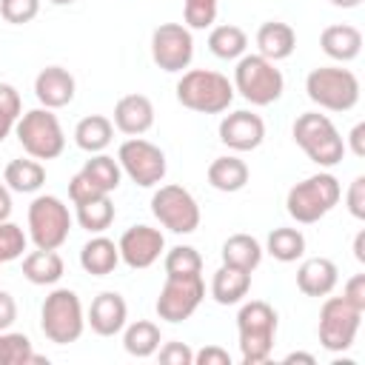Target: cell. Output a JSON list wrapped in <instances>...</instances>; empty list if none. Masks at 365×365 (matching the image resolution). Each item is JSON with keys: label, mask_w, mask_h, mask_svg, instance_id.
Returning a JSON list of instances; mask_svg holds the SVG:
<instances>
[{"label": "cell", "mask_w": 365, "mask_h": 365, "mask_svg": "<svg viewBox=\"0 0 365 365\" xmlns=\"http://www.w3.org/2000/svg\"><path fill=\"white\" fill-rule=\"evenodd\" d=\"M17 319V302L9 291H0V331H9Z\"/></svg>", "instance_id": "obj_45"}, {"label": "cell", "mask_w": 365, "mask_h": 365, "mask_svg": "<svg viewBox=\"0 0 365 365\" xmlns=\"http://www.w3.org/2000/svg\"><path fill=\"white\" fill-rule=\"evenodd\" d=\"M265 140V123L254 111H231L220 123V143L231 151H254Z\"/></svg>", "instance_id": "obj_16"}, {"label": "cell", "mask_w": 365, "mask_h": 365, "mask_svg": "<svg viewBox=\"0 0 365 365\" xmlns=\"http://www.w3.org/2000/svg\"><path fill=\"white\" fill-rule=\"evenodd\" d=\"M151 60L174 74L191 66L194 60V37L185 23H160L151 34Z\"/></svg>", "instance_id": "obj_14"}, {"label": "cell", "mask_w": 365, "mask_h": 365, "mask_svg": "<svg viewBox=\"0 0 365 365\" xmlns=\"http://www.w3.org/2000/svg\"><path fill=\"white\" fill-rule=\"evenodd\" d=\"M339 282V268L328 257H311L302 259L297 268V288L305 297H328Z\"/></svg>", "instance_id": "obj_20"}, {"label": "cell", "mask_w": 365, "mask_h": 365, "mask_svg": "<svg viewBox=\"0 0 365 365\" xmlns=\"http://www.w3.org/2000/svg\"><path fill=\"white\" fill-rule=\"evenodd\" d=\"M342 197V185L334 174L328 171H319V174H311L305 177L302 182H297L288 197H285V208L291 214V220L302 222V225H311V222H319Z\"/></svg>", "instance_id": "obj_4"}, {"label": "cell", "mask_w": 365, "mask_h": 365, "mask_svg": "<svg viewBox=\"0 0 365 365\" xmlns=\"http://www.w3.org/2000/svg\"><path fill=\"white\" fill-rule=\"evenodd\" d=\"M77 222L88 234H103L114 222V202H111V197L103 194V197L88 200V202H80L77 205Z\"/></svg>", "instance_id": "obj_34"}, {"label": "cell", "mask_w": 365, "mask_h": 365, "mask_svg": "<svg viewBox=\"0 0 365 365\" xmlns=\"http://www.w3.org/2000/svg\"><path fill=\"white\" fill-rule=\"evenodd\" d=\"M40 14V0H0V17L11 26L31 23Z\"/></svg>", "instance_id": "obj_39"}, {"label": "cell", "mask_w": 365, "mask_h": 365, "mask_svg": "<svg viewBox=\"0 0 365 365\" xmlns=\"http://www.w3.org/2000/svg\"><path fill=\"white\" fill-rule=\"evenodd\" d=\"M348 143H351V151L356 157H365V123H356L348 134Z\"/></svg>", "instance_id": "obj_46"}, {"label": "cell", "mask_w": 365, "mask_h": 365, "mask_svg": "<svg viewBox=\"0 0 365 365\" xmlns=\"http://www.w3.org/2000/svg\"><path fill=\"white\" fill-rule=\"evenodd\" d=\"M111 137H114V123H111L108 117H103V114H88V117H83V120L77 123V128H74V143H77V148H83L86 154H100V151H106L108 143H111Z\"/></svg>", "instance_id": "obj_27"}, {"label": "cell", "mask_w": 365, "mask_h": 365, "mask_svg": "<svg viewBox=\"0 0 365 365\" xmlns=\"http://www.w3.org/2000/svg\"><path fill=\"white\" fill-rule=\"evenodd\" d=\"M63 271H66V262L57 251L37 248V251L23 257V277L31 285H54V282H60Z\"/></svg>", "instance_id": "obj_26"}, {"label": "cell", "mask_w": 365, "mask_h": 365, "mask_svg": "<svg viewBox=\"0 0 365 365\" xmlns=\"http://www.w3.org/2000/svg\"><path fill=\"white\" fill-rule=\"evenodd\" d=\"M20 114H23L20 91L11 83H0V143L14 131Z\"/></svg>", "instance_id": "obj_36"}, {"label": "cell", "mask_w": 365, "mask_h": 365, "mask_svg": "<svg viewBox=\"0 0 365 365\" xmlns=\"http://www.w3.org/2000/svg\"><path fill=\"white\" fill-rule=\"evenodd\" d=\"M240 356L245 365H259L271 356L277 339V311L265 299H251L237 314Z\"/></svg>", "instance_id": "obj_2"}, {"label": "cell", "mask_w": 365, "mask_h": 365, "mask_svg": "<svg viewBox=\"0 0 365 365\" xmlns=\"http://www.w3.org/2000/svg\"><path fill=\"white\" fill-rule=\"evenodd\" d=\"M265 251L279 262H297L305 254V237L299 228H274L265 240Z\"/></svg>", "instance_id": "obj_33"}, {"label": "cell", "mask_w": 365, "mask_h": 365, "mask_svg": "<svg viewBox=\"0 0 365 365\" xmlns=\"http://www.w3.org/2000/svg\"><path fill=\"white\" fill-rule=\"evenodd\" d=\"M305 94L325 111H351L359 103V80L351 68L319 66L305 77Z\"/></svg>", "instance_id": "obj_7"}, {"label": "cell", "mask_w": 365, "mask_h": 365, "mask_svg": "<svg viewBox=\"0 0 365 365\" xmlns=\"http://www.w3.org/2000/svg\"><path fill=\"white\" fill-rule=\"evenodd\" d=\"M26 362H48L31 351V339L26 334L0 331V365H26Z\"/></svg>", "instance_id": "obj_35"}, {"label": "cell", "mask_w": 365, "mask_h": 365, "mask_svg": "<svg viewBox=\"0 0 365 365\" xmlns=\"http://www.w3.org/2000/svg\"><path fill=\"white\" fill-rule=\"evenodd\" d=\"M194 365H231V356L220 345H205L194 354Z\"/></svg>", "instance_id": "obj_44"}, {"label": "cell", "mask_w": 365, "mask_h": 365, "mask_svg": "<svg viewBox=\"0 0 365 365\" xmlns=\"http://www.w3.org/2000/svg\"><path fill=\"white\" fill-rule=\"evenodd\" d=\"M282 362H285V365H291V362H308V365H314L317 359H314V354H302V351H294V354H288Z\"/></svg>", "instance_id": "obj_49"}, {"label": "cell", "mask_w": 365, "mask_h": 365, "mask_svg": "<svg viewBox=\"0 0 365 365\" xmlns=\"http://www.w3.org/2000/svg\"><path fill=\"white\" fill-rule=\"evenodd\" d=\"M40 328L48 342L54 345H71L83 336L86 314L83 302L71 288H54L40 308Z\"/></svg>", "instance_id": "obj_5"}, {"label": "cell", "mask_w": 365, "mask_h": 365, "mask_svg": "<svg viewBox=\"0 0 365 365\" xmlns=\"http://www.w3.org/2000/svg\"><path fill=\"white\" fill-rule=\"evenodd\" d=\"M345 202H348L351 217L365 220V177H362V174H359V177H354V182H351V188H348Z\"/></svg>", "instance_id": "obj_42"}, {"label": "cell", "mask_w": 365, "mask_h": 365, "mask_svg": "<svg viewBox=\"0 0 365 365\" xmlns=\"http://www.w3.org/2000/svg\"><path fill=\"white\" fill-rule=\"evenodd\" d=\"M342 297H345V299H348L354 308L365 311V274H354V277L345 282Z\"/></svg>", "instance_id": "obj_43"}, {"label": "cell", "mask_w": 365, "mask_h": 365, "mask_svg": "<svg viewBox=\"0 0 365 365\" xmlns=\"http://www.w3.org/2000/svg\"><path fill=\"white\" fill-rule=\"evenodd\" d=\"M111 123L117 131L128 137H140L154 125V103L145 94H125L117 100Z\"/></svg>", "instance_id": "obj_19"}, {"label": "cell", "mask_w": 365, "mask_h": 365, "mask_svg": "<svg viewBox=\"0 0 365 365\" xmlns=\"http://www.w3.org/2000/svg\"><path fill=\"white\" fill-rule=\"evenodd\" d=\"M362 314L359 308H354L345 297H328L319 308V342L325 351H348L356 339V331H359V322H362Z\"/></svg>", "instance_id": "obj_12"}, {"label": "cell", "mask_w": 365, "mask_h": 365, "mask_svg": "<svg viewBox=\"0 0 365 365\" xmlns=\"http://www.w3.org/2000/svg\"><path fill=\"white\" fill-rule=\"evenodd\" d=\"M362 0H331V6H336V9H356Z\"/></svg>", "instance_id": "obj_50"}, {"label": "cell", "mask_w": 365, "mask_h": 365, "mask_svg": "<svg viewBox=\"0 0 365 365\" xmlns=\"http://www.w3.org/2000/svg\"><path fill=\"white\" fill-rule=\"evenodd\" d=\"M80 174L88 180V182H94L100 191H106V194H111V191H117L120 188V180H123V168H120V163L114 160V157H108V154H91L88 160H86V165L80 168Z\"/></svg>", "instance_id": "obj_32"}, {"label": "cell", "mask_w": 365, "mask_h": 365, "mask_svg": "<svg viewBox=\"0 0 365 365\" xmlns=\"http://www.w3.org/2000/svg\"><path fill=\"white\" fill-rule=\"evenodd\" d=\"M251 288V274L242 271V268H234V265H220L214 271V279H211V297L214 302L220 305H237L242 302V297L248 294Z\"/></svg>", "instance_id": "obj_24"}, {"label": "cell", "mask_w": 365, "mask_h": 365, "mask_svg": "<svg viewBox=\"0 0 365 365\" xmlns=\"http://www.w3.org/2000/svg\"><path fill=\"white\" fill-rule=\"evenodd\" d=\"M291 134H294V143L308 154V160H314L322 168H334L345 157V140L339 137L328 114H319V111L299 114L294 120Z\"/></svg>", "instance_id": "obj_3"}, {"label": "cell", "mask_w": 365, "mask_h": 365, "mask_svg": "<svg viewBox=\"0 0 365 365\" xmlns=\"http://www.w3.org/2000/svg\"><path fill=\"white\" fill-rule=\"evenodd\" d=\"M74 91H77V83L71 77L68 68L63 66H46L37 77H34V97L40 100L43 108H63L74 100Z\"/></svg>", "instance_id": "obj_18"}, {"label": "cell", "mask_w": 365, "mask_h": 365, "mask_svg": "<svg viewBox=\"0 0 365 365\" xmlns=\"http://www.w3.org/2000/svg\"><path fill=\"white\" fill-rule=\"evenodd\" d=\"M319 46H322V51H325L331 60H336V63H351V60H356L359 51H362V31H359L356 26L336 23V26L322 29Z\"/></svg>", "instance_id": "obj_21"}, {"label": "cell", "mask_w": 365, "mask_h": 365, "mask_svg": "<svg viewBox=\"0 0 365 365\" xmlns=\"http://www.w3.org/2000/svg\"><path fill=\"white\" fill-rule=\"evenodd\" d=\"M128 319V305L123 299V294L117 291H103L91 299V308L86 314V325H91V331L97 336H114L125 328Z\"/></svg>", "instance_id": "obj_17"}, {"label": "cell", "mask_w": 365, "mask_h": 365, "mask_svg": "<svg viewBox=\"0 0 365 365\" xmlns=\"http://www.w3.org/2000/svg\"><path fill=\"white\" fill-rule=\"evenodd\" d=\"M208 185L217 188V191H222V194L242 191L248 185V165L240 157H234V154L217 157L208 165Z\"/></svg>", "instance_id": "obj_25"}, {"label": "cell", "mask_w": 365, "mask_h": 365, "mask_svg": "<svg viewBox=\"0 0 365 365\" xmlns=\"http://www.w3.org/2000/svg\"><path fill=\"white\" fill-rule=\"evenodd\" d=\"M354 257H356V262H365V231H359L354 237Z\"/></svg>", "instance_id": "obj_48"}, {"label": "cell", "mask_w": 365, "mask_h": 365, "mask_svg": "<svg viewBox=\"0 0 365 365\" xmlns=\"http://www.w3.org/2000/svg\"><path fill=\"white\" fill-rule=\"evenodd\" d=\"M26 245H29L26 231H23L17 222L3 220V222H0V265L20 259L23 251H26Z\"/></svg>", "instance_id": "obj_37"}, {"label": "cell", "mask_w": 365, "mask_h": 365, "mask_svg": "<svg viewBox=\"0 0 365 365\" xmlns=\"http://www.w3.org/2000/svg\"><path fill=\"white\" fill-rule=\"evenodd\" d=\"M157 354L163 365H194V351L185 342H165L163 348H157Z\"/></svg>", "instance_id": "obj_41"}, {"label": "cell", "mask_w": 365, "mask_h": 365, "mask_svg": "<svg viewBox=\"0 0 365 365\" xmlns=\"http://www.w3.org/2000/svg\"><path fill=\"white\" fill-rule=\"evenodd\" d=\"M3 182L11 188V191H17V194H34V191H40L43 188V182H46V168L31 157V160H11L9 165H6V171H3Z\"/></svg>", "instance_id": "obj_29"}, {"label": "cell", "mask_w": 365, "mask_h": 365, "mask_svg": "<svg viewBox=\"0 0 365 365\" xmlns=\"http://www.w3.org/2000/svg\"><path fill=\"white\" fill-rule=\"evenodd\" d=\"M14 134L23 145V151L34 160H54L66 148V134L51 108H31L20 114Z\"/></svg>", "instance_id": "obj_8"}, {"label": "cell", "mask_w": 365, "mask_h": 365, "mask_svg": "<svg viewBox=\"0 0 365 365\" xmlns=\"http://www.w3.org/2000/svg\"><path fill=\"white\" fill-rule=\"evenodd\" d=\"M11 217V188L6 182H0V222Z\"/></svg>", "instance_id": "obj_47"}, {"label": "cell", "mask_w": 365, "mask_h": 365, "mask_svg": "<svg viewBox=\"0 0 365 365\" xmlns=\"http://www.w3.org/2000/svg\"><path fill=\"white\" fill-rule=\"evenodd\" d=\"M160 342H163L160 325L151 322V319H137V322H131V325L125 328V334H123V348H125L131 356H137V359H145V356L157 354Z\"/></svg>", "instance_id": "obj_30"}, {"label": "cell", "mask_w": 365, "mask_h": 365, "mask_svg": "<svg viewBox=\"0 0 365 365\" xmlns=\"http://www.w3.org/2000/svg\"><path fill=\"white\" fill-rule=\"evenodd\" d=\"M71 231V214L68 205L54 194H40L29 205V240L34 248L57 251Z\"/></svg>", "instance_id": "obj_9"}, {"label": "cell", "mask_w": 365, "mask_h": 365, "mask_svg": "<svg viewBox=\"0 0 365 365\" xmlns=\"http://www.w3.org/2000/svg\"><path fill=\"white\" fill-rule=\"evenodd\" d=\"M117 262H120V248H117V242L114 240H108V237H91L83 248H80V265H83V271L86 274H91V277H106V274H111L114 268H117Z\"/></svg>", "instance_id": "obj_23"}, {"label": "cell", "mask_w": 365, "mask_h": 365, "mask_svg": "<svg viewBox=\"0 0 365 365\" xmlns=\"http://www.w3.org/2000/svg\"><path fill=\"white\" fill-rule=\"evenodd\" d=\"M234 91H240L251 106H271L285 91V77L277 63L262 54H242L234 68Z\"/></svg>", "instance_id": "obj_6"}, {"label": "cell", "mask_w": 365, "mask_h": 365, "mask_svg": "<svg viewBox=\"0 0 365 365\" xmlns=\"http://www.w3.org/2000/svg\"><path fill=\"white\" fill-rule=\"evenodd\" d=\"M48 3H54V6H71L74 0H48Z\"/></svg>", "instance_id": "obj_51"}, {"label": "cell", "mask_w": 365, "mask_h": 365, "mask_svg": "<svg viewBox=\"0 0 365 365\" xmlns=\"http://www.w3.org/2000/svg\"><path fill=\"white\" fill-rule=\"evenodd\" d=\"M208 48L220 60H240L248 48V34L234 23L214 26L211 34H208Z\"/></svg>", "instance_id": "obj_31"}, {"label": "cell", "mask_w": 365, "mask_h": 365, "mask_svg": "<svg viewBox=\"0 0 365 365\" xmlns=\"http://www.w3.org/2000/svg\"><path fill=\"white\" fill-rule=\"evenodd\" d=\"M151 214L171 234H194L200 228V205L182 185H160L151 194Z\"/></svg>", "instance_id": "obj_10"}, {"label": "cell", "mask_w": 365, "mask_h": 365, "mask_svg": "<svg viewBox=\"0 0 365 365\" xmlns=\"http://www.w3.org/2000/svg\"><path fill=\"white\" fill-rule=\"evenodd\" d=\"M163 265H165V274H200L202 271V257L191 245H174L165 254Z\"/></svg>", "instance_id": "obj_38"}, {"label": "cell", "mask_w": 365, "mask_h": 365, "mask_svg": "<svg viewBox=\"0 0 365 365\" xmlns=\"http://www.w3.org/2000/svg\"><path fill=\"white\" fill-rule=\"evenodd\" d=\"M117 163H120L123 174L131 182H137L140 188L160 185L163 177H165V168H168L163 148L154 145V143H148V140H143V137L125 140L120 145V151H117Z\"/></svg>", "instance_id": "obj_13"}, {"label": "cell", "mask_w": 365, "mask_h": 365, "mask_svg": "<svg viewBox=\"0 0 365 365\" xmlns=\"http://www.w3.org/2000/svg\"><path fill=\"white\" fill-rule=\"evenodd\" d=\"M222 262L225 265H234V268H242V271H254L259 262H262V245L257 237L251 234H231L225 242H222Z\"/></svg>", "instance_id": "obj_28"}, {"label": "cell", "mask_w": 365, "mask_h": 365, "mask_svg": "<svg viewBox=\"0 0 365 365\" xmlns=\"http://www.w3.org/2000/svg\"><path fill=\"white\" fill-rule=\"evenodd\" d=\"M177 100L200 114H222L234 100V83L220 71L191 68L177 80Z\"/></svg>", "instance_id": "obj_1"}, {"label": "cell", "mask_w": 365, "mask_h": 365, "mask_svg": "<svg viewBox=\"0 0 365 365\" xmlns=\"http://www.w3.org/2000/svg\"><path fill=\"white\" fill-rule=\"evenodd\" d=\"M120 259L134 268V271H143V268H151L160 254L165 251V237L160 228H151V225H131L123 231L120 242Z\"/></svg>", "instance_id": "obj_15"}, {"label": "cell", "mask_w": 365, "mask_h": 365, "mask_svg": "<svg viewBox=\"0 0 365 365\" xmlns=\"http://www.w3.org/2000/svg\"><path fill=\"white\" fill-rule=\"evenodd\" d=\"M217 3L220 0H185L182 14L188 29H208L217 17Z\"/></svg>", "instance_id": "obj_40"}, {"label": "cell", "mask_w": 365, "mask_h": 365, "mask_svg": "<svg viewBox=\"0 0 365 365\" xmlns=\"http://www.w3.org/2000/svg\"><path fill=\"white\" fill-rule=\"evenodd\" d=\"M205 282L200 274H165V282L157 297V317L165 322H185L202 302Z\"/></svg>", "instance_id": "obj_11"}, {"label": "cell", "mask_w": 365, "mask_h": 365, "mask_svg": "<svg viewBox=\"0 0 365 365\" xmlns=\"http://www.w3.org/2000/svg\"><path fill=\"white\" fill-rule=\"evenodd\" d=\"M257 48H259V54L265 60L279 63V60H285V57L294 54V48H297V31L288 23H282V20H268L257 31Z\"/></svg>", "instance_id": "obj_22"}]
</instances>
